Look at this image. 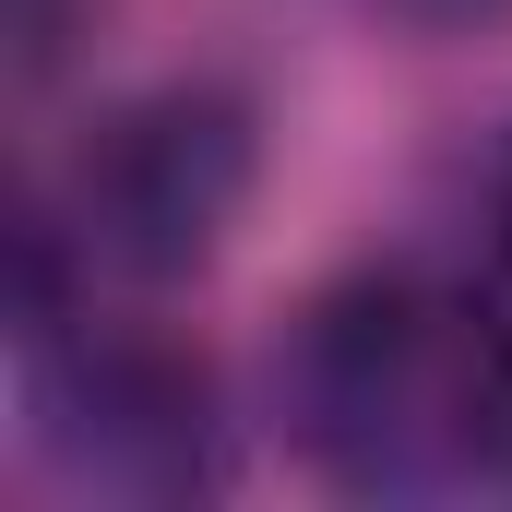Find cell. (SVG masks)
<instances>
[{"label": "cell", "mask_w": 512, "mask_h": 512, "mask_svg": "<svg viewBox=\"0 0 512 512\" xmlns=\"http://www.w3.org/2000/svg\"><path fill=\"white\" fill-rule=\"evenodd\" d=\"M489 239H501V262H512V155H501V179H489Z\"/></svg>", "instance_id": "obj_4"}, {"label": "cell", "mask_w": 512, "mask_h": 512, "mask_svg": "<svg viewBox=\"0 0 512 512\" xmlns=\"http://www.w3.org/2000/svg\"><path fill=\"white\" fill-rule=\"evenodd\" d=\"M36 334V453L96 501H191L227 465V417L191 346L143 322H24Z\"/></svg>", "instance_id": "obj_3"}, {"label": "cell", "mask_w": 512, "mask_h": 512, "mask_svg": "<svg viewBox=\"0 0 512 512\" xmlns=\"http://www.w3.org/2000/svg\"><path fill=\"white\" fill-rule=\"evenodd\" d=\"M286 441L358 489V501H417L512 465V322L453 286V274H346L286 322Z\"/></svg>", "instance_id": "obj_1"}, {"label": "cell", "mask_w": 512, "mask_h": 512, "mask_svg": "<svg viewBox=\"0 0 512 512\" xmlns=\"http://www.w3.org/2000/svg\"><path fill=\"white\" fill-rule=\"evenodd\" d=\"M239 203H251V108L227 84H155L84 131L48 227L131 286H167L227 251Z\"/></svg>", "instance_id": "obj_2"}]
</instances>
